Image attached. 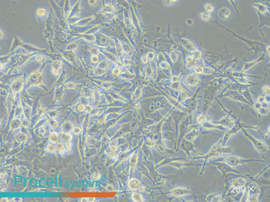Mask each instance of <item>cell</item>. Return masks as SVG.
Returning a JSON list of instances; mask_svg holds the SVG:
<instances>
[{"label":"cell","instance_id":"6da1fadb","mask_svg":"<svg viewBox=\"0 0 270 202\" xmlns=\"http://www.w3.org/2000/svg\"><path fill=\"white\" fill-rule=\"evenodd\" d=\"M230 9L227 8H222L219 11V16L220 18L223 20H226L228 19L230 17Z\"/></svg>","mask_w":270,"mask_h":202},{"label":"cell","instance_id":"7a4b0ae2","mask_svg":"<svg viewBox=\"0 0 270 202\" xmlns=\"http://www.w3.org/2000/svg\"><path fill=\"white\" fill-rule=\"evenodd\" d=\"M181 42L183 47L186 50L191 52L195 51V46L189 40L183 38L182 39Z\"/></svg>","mask_w":270,"mask_h":202},{"label":"cell","instance_id":"3957f363","mask_svg":"<svg viewBox=\"0 0 270 202\" xmlns=\"http://www.w3.org/2000/svg\"><path fill=\"white\" fill-rule=\"evenodd\" d=\"M140 182L136 179H131L128 182V187L132 190H134L138 189L140 188Z\"/></svg>","mask_w":270,"mask_h":202},{"label":"cell","instance_id":"277c9868","mask_svg":"<svg viewBox=\"0 0 270 202\" xmlns=\"http://www.w3.org/2000/svg\"><path fill=\"white\" fill-rule=\"evenodd\" d=\"M49 139L53 143H57L59 140V136L57 133H52L49 136Z\"/></svg>","mask_w":270,"mask_h":202},{"label":"cell","instance_id":"5b68a950","mask_svg":"<svg viewBox=\"0 0 270 202\" xmlns=\"http://www.w3.org/2000/svg\"><path fill=\"white\" fill-rule=\"evenodd\" d=\"M56 150L58 153L60 154L64 153L66 151V148L65 147V145L62 142L59 143H57L56 145Z\"/></svg>","mask_w":270,"mask_h":202},{"label":"cell","instance_id":"8992f818","mask_svg":"<svg viewBox=\"0 0 270 202\" xmlns=\"http://www.w3.org/2000/svg\"><path fill=\"white\" fill-rule=\"evenodd\" d=\"M60 138L62 141L65 143L71 141L72 139V136L67 133H62L60 136Z\"/></svg>","mask_w":270,"mask_h":202},{"label":"cell","instance_id":"52a82bcc","mask_svg":"<svg viewBox=\"0 0 270 202\" xmlns=\"http://www.w3.org/2000/svg\"><path fill=\"white\" fill-rule=\"evenodd\" d=\"M46 151L48 153H55L57 151L56 147L53 144H48L46 147Z\"/></svg>","mask_w":270,"mask_h":202},{"label":"cell","instance_id":"ba28073f","mask_svg":"<svg viewBox=\"0 0 270 202\" xmlns=\"http://www.w3.org/2000/svg\"><path fill=\"white\" fill-rule=\"evenodd\" d=\"M132 199L134 202H140L141 201V195L139 193L135 192L133 193L132 195Z\"/></svg>","mask_w":270,"mask_h":202},{"label":"cell","instance_id":"9c48e42d","mask_svg":"<svg viewBox=\"0 0 270 202\" xmlns=\"http://www.w3.org/2000/svg\"><path fill=\"white\" fill-rule=\"evenodd\" d=\"M201 18L204 21H207L211 18V15L207 12H203L201 14Z\"/></svg>","mask_w":270,"mask_h":202},{"label":"cell","instance_id":"30bf717a","mask_svg":"<svg viewBox=\"0 0 270 202\" xmlns=\"http://www.w3.org/2000/svg\"><path fill=\"white\" fill-rule=\"evenodd\" d=\"M205 8L207 11V12L209 13L212 12L213 11V9H214L213 6L210 3H207L205 4Z\"/></svg>","mask_w":270,"mask_h":202},{"label":"cell","instance_id":"8fae6325","mask_svg":"<svg viewBox=\"0 0 270 202\" xmlns=\"http://www.w3.org/2000/svg\"><path fill=\"white\" fill-rule=\"evenodd\" d=\"M72 145L71 141L67 142L65 143V147L66 149L68 152H70L71 150Z\"/></svg>","mask_w":270,"mask_h":202},{"label":"cell","instance_id":"7c38bea8","mask_svg":"<svg viewBox=\"0 0 270 202\" xmlns=\"http://www.w3.org/2000/svg\"><path fill=\"white\" fill-rule=\"evenodd\" d=\"M95 200L94 198H83L81 199L82 202H92Z\"/></svg>","mask_w":270,"mask_h":202},{"label":"cell","instance_id":"4fadbf2b","mask_svg":"<svg viewBox=\"0 0 270 202\" xmlns=\"http://www.w3.org/2000/svg\"><path fill=\"white\" fill-rule=\"evenodd\" d=\"M101 175L98 173H95L93 175V178L95 180H98L100 178Z\"/></svg>","mask_w":270,"mask_h":202},{"label":"cell","instance_id":"5bb4252c","mask_svg":"<svg viewBox=\"0 0 270 202\" xmlns=\"http://www.w3.org/2000/svg\"><path fill=\"white\" fill-rule=\"evenodd\" d=\"M80 131H81V130L79 128L76 127L74 128V132L76 135H78V134H79Z\"/></svg>","mask_w":270,"mask_h":202},{"label":"cell","instance_id":"9a60e30c","mask_svg":"<svg viewBox=\"0 0 270 202\" xmlns=\"http://www.w3.org/2000/svg\"><path fill=\"white\" fill-rule=\"evenodd\" d=\"M89 1V4H93L96 2V1L95 0H90Z\"/></svg>","mask_w":270,"mask_h":202},{"label":"cell","instance_id":"2e32d148","mask_svg":"<svg viewBox=\"0 0 270 202\" xmlns=\"http://www.w3.org/2000/svg\"><path fill=\"white\" fill-rule=\"evenodd\" d=\"M236 190H237V192H238H238H240V186H238L237 187V189H236Z\"/></svg>","mask_w":270,"mask_h":202}]
</instances>
